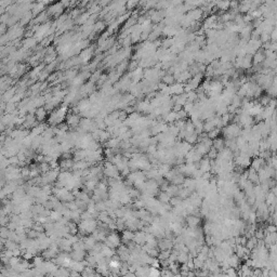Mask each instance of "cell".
Wrapping results in <instances>:
<instances>
[{
  "label": "cell",
  "mask_w": 277,
  "mask_h": 277,
  "mask_svg": "<svg viewBox=\"0 0 277 277\" xmlns=\"http://www.w3.org/2000/svg\"><path fill=\"white\" fill-rule=\"evenodd\" d=\"M163 81L165 82V84H172L174 81V77L172 75H166V76H163Z\"/></svg>",
  "instance_id": "10"
},
{
  "label": "cell",
  "mask_w": 277,
  "mask_h": 277,
  "mask_svg": "<svg viewBox=\"0 0 277 277\" xmlns=\"http://www.w3.org/2000/svg\"><path fill=\"white\" fill-rule=\"evenodd\" d=\"M79 120L80 119L77 115H70L68 118V125L72 126V127H76V126H78L80 123Z\"/></svg>",
  "instance_id": "8"
},
{
  "label": "cell",
  "mask_w": 277,
  "mask_h": 277,
  "mask_svg": "<svg viewBox=\"0 0 277 277\" xmlns=\"http://www.w3.org/2000/svg\"><path fill=\"white\" fill-rule=\"evenodd\" d=\"M46 116V110L43 107H39L37 112H36V118L39 119V120H42L43 118Z\"/></svg>",
  "instance_id": "9"
},
{
  "label": "cell",
  "mask_w": 277,
  "mask_h": 277,
  "mask_svg": "<svg viewBox=\"0 0 277 277\" xmlns=\"http://www.w3.org/2000/svg\"><path fill=\"white\" fill-rule=\"evenodd\" d=\"M216 7L218 9H220V10L226 11V10L231 8V1L230 0H218L216 3Z\"/></svg>",
  "instance_id": "4"
},
{
  "label": "cell",
  "mask_w": 277,
  "mask_h": 277,
  "mask_svg": "<svg viewBox=\"0 0 277 277\" xmlns=\"http://www.w3.org/2000/svg\"><path fill=\"white\" fill-rule=\"evenodd\" d=\"M105 243H106V246L114 249V248H116V247H118L120 245V243H121V237L119 235H117L116 233H112V234H110V235L105 238Z\"/></svg>",
  "instance_id": "2"
},
{
  "label": "cell",
  "mask_w": 277,
  "mask_h": 277,
  "mask_svg": "<svg viewBox=\"0 0 277 277\" xmlns=\"http://www.w3.org/2000/svg\"><path fill=\"white\" fill-rule=\"evenodd\" d=\"M265 53L264 52H260V51H258L257 53L254 54L253 57V61H254V64H260V63H263V61L265 60Z\"/></svg>",
  "instance_id": "6"
},
{
  "label": "cell",
  "mask_w": 277,
  "mask_h": 277,
  "mask_svg": "<svg viewBox=\"0 0 277 277\" xmlns=\"http://www.w3.org/2000/svg\"><path fill=\"white\" fill-rule=\"evenodd\" d=\"M104 172H105V173L112 179H115L118 177L117 167L114 166L113 163H107L106 165H105V167H104Z\"/></svg>",
  "instance_id": "3"
},
{
  "label": "cell",
  "mask_w": 277,
  "mask_h": 277,
  "mask_svg": "<svg viewBox=\"0 0 277 277\" xmlns=\"http://www.w3.org/2000/svg\"><path fill=\"white\" fill-rule=\"evenodd\" d=\"M120 237H121V240L127 241V243H130V240H132L133 237H134V234H133L131 231H125Z\"/></svg>",
  "instance_id": "7"
},
{
  "label": "cell",
  "mask_w": 277,
  "mask_h": 277,
  "mask_svg": "<svg viewBox=\"0 0 277 277\" xmlns=\"http://www.w3.org/2000/svg\"><path fill=\"white\" fill-rule=\"evenodd\" d=\"M65 112H66L65 108H59V110H57L55 112H53V113L51 114L49 122L51 125H57V123L62 122V120L64 119L65 115H66Z\"/></svg>",
  "instance_id": "1"
},
{
  "label": "cell",
  "mask_w": 277,
  "mask_h": 277,
  "mask_svg": "<svg viewBox=\"0 0 277 277\" xmlns=\"http://www.w3.org/2000/svg\"><path fill=\"white\" fill-rule=\"evenodd\" d=\"M186 222H187V224L190 226V228H196L199 225V223H200V219L198 218V216H188L187 219H186Z\"/></svg>",
  "instance_id": "5"
}]
</instances>
